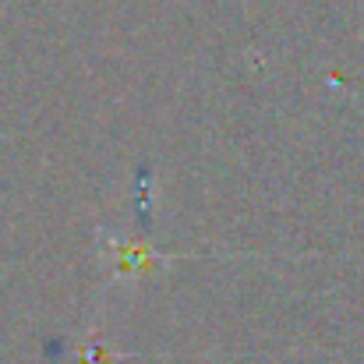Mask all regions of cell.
I'll use <instances>...</instances> for the list:
<instances>
[{
  "label": "cell",
  "mask_w": 364,
  "mask_h": 364,
  "mask_svg": "<svg viewBox=\"0 0 364 364\" xmlns=\"http://www.w3.org/2000/svg\"><path fill=\"white\" fill-rule=\"evenodd\" d=\"M100 262L107 279H141L152 269H166L170 262L191 258L188 251H163L156 244H145L138 237H121V234H100Z\"/></svg>",
  "instance_id": "1"
}]
</instances>
